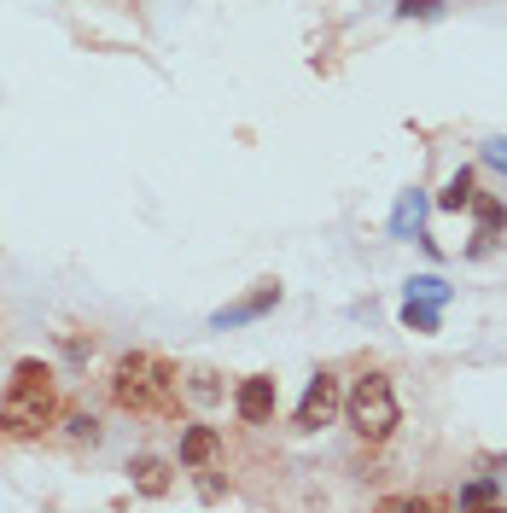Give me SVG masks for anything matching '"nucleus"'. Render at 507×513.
Wrapping results in <instances>:
<instances>
[{
  "mask_svg": "<svg viewBox=\"0 0 507 513\" xmlns=\"http://www.w3.org/2000/svg\"><path fill=\"white\" fill-rule=\"evenodd\" d=\"M379 508L385 513H432V508H449V502H438V496H385Z\"/></svg>",
  "mask_w": 507,
  "mask_h": 513,
  "instance_id": "4468645a",
  "label": "nucleus"
},
{
  "mask_svg": "<svg viewBox=\"0 0 507 513\" xmlns=\"http://www.w3.org/2000/svg\"><path fill=\"white\" fill-rule=\"evenodd\" d=\"M496 502H502V490H496L490 479H478V484L461 490V508H496Z\"/></svg>",
  "mask_w": 507,
  "mask_h": 513,
  "instance_id": "2eb2a0df",
  "label": "nucleus"
},
{
  "mask_svg": "<svg viewBox=\"0 0 507 513\" xmlns=\"http://www.w3.org/2000/svg\"><path fill=\"white\" fill-rule=\"evenodd\" d=\"M403 327H408V333H438V304L408 298V304H403Z\"/></svg>",
  "mask_w": 507,
  "mask_h": 513,
  "instance_id": "f8f14e48",
  "label": "nucleus"
},
{
  "mask_svg": "<svg viewBox=\"0 0 507 513\" xmlns=\"http://www.w3.org/2000/svg\"><path fill=\"white\" fill-rule=\"evenodd\" d=\"M274 403H280V391H274V379H269V374L239 379V391H234V414L245 420V426H269V420H274Z\"/></svg>",
  "mask_w": 507,
  "mask_h": 513,
  "instance_id": "39448f33",
  "label": "nucleus"
},
{
  "mask_svg": "<svg viewBox=\"0 0 507 513\" xmlns=\"http://www.w3.org/2000/svg\"><path fill=\"white\" fill-rule=\"evenodd\" d=\"M175 391H181V374L169 368L164 356H152V350H129L111 368V397H117L123 414H140V420L175 414Z\"/></svg>",
  "mask_w": 507,
  "mask_h": 513,
  "instance_id": "f257e3e1",
  "label": "nucleus"
},
{
  "mask_svg": "<svg viewBox=\"0 0 507 513\" xmlns=\"http://www.w3.org/2000/svg\"><path fill=\"white\" fill-rule=\"evenodd\" d=\"M397 18H443L438 0H397Z\"/></svg>",
  "mask_w": 507,
  "mask_h": 513,
  "instance_id": "f3484780",
  "label": "nucleus"
},
{
  "mask_svg": "<svg viewBox=\"0 0 507 513\" xmlns=\"http://www.w3.org/2000/svg\"><path fill=\"white\" fill-rule=\"evenodd\" d=\"M65 426H70L76 444H100V420H94V414H70Z\"/></svg>",
  "mask_w": 507,
  "mask_h": 513,
  "instance_id": "dca6fc26",
  "label": "nucleus"
},
{
  "mask_svg": "<svg viewBox=\"0 0 507 513\" xmlns=\"http://www.w3.org/2000/svg\"><path fill=\"white\" fill-rule=\"evenodd\" d=\"M280 304V280H257L245 298H234L228 309H216L210 315V327H245V321H257V315H269V309Z\"/></svg>",
  "mask_w": 507,
  "mask_h": 513,
  "instance_id": "423d86ee",
  "label": "nucleus"
},
{
  "mask_svg": "<svg viewBox=\"0 0 507 513\" xmlns=\"http://www.w3.org/2000/svg\"><path fill=\"white\" fill-rule=\"evenodd\" d=\"M473 216H478V234H473V257H484L490 245H502L507 234V205L496 193H473Z\"/></svg>",
  "mask_w": 507,
  "mask_h": 513,
  "instance_id": "0eeeda50",
  "label": "nucleus"
},
{
  "mask_svg": "<svg viewBox=\"0 0 507 513\" xmlns=\"http://www.w3.org/2000/svg\"><path fill=\"white\" fill-rule=\"evenodd\" d=\"M438 210H449V216H455V210H473V170L449 175V187L438 193Z\"/></svg>",
  "mask_w": 507,
  "mask_h": 513,
  "instance_id": "9b49d317",
  "label": "nucleus"
},
{
  "mask_svg": "<svg viewBox=\"0 0 507 513\" xmlns=\"http://www.w3.org/2000/svg\"><path fill=\"white\" fill-rule=\"evenodd\" d=\"M59 420V385L47 362H18L6 379V409H0V432L6 438H41Z\"/></svg>",
  "mask_w": 507,
  "mask_h": 513,
  "instance_id": "f03ea898",
  "label": "nucleus"
},
{
  "mask_svg": "<svg viewBox=\"0 0 507 513\" xmlns=\"http://www.w3.org/2000/svg\"><path fill=\"white\" fill-rule=\"evenodd\" d=\"M420 222H426V199H420V187H408L397 210H391V234L397 240H420Z\"/></svg>",
  "mask_w": 507,
  "mask_h": 513,
  "instance_id": "9d476101",
  "label": "nucleus"
},
{
  "mask_svg": "<svg viewBox=\"0 0 507 513\" xmlns=\"http://www.w3.org/2000/svg\"><path fill=\"white\" fill-rule=\"evenodd\" d=\"M216 455H222V432H216V426H187V432H181V467L210 473Z\"/></svg>",
  "mask_w": 507,
  "mask_h": 513,
  "instance_id": "6e6552de",
  "label": "nucleus"
},
{
  "mask_svg": "<svg viewBox=\"0 0 507 513\" xmlns=\"http://www.w3.org/2000/svg\"><path fill=\"white\" fill-rule=\"evenodd\" d=\"M408 298H426V304H449V280H438V274H414L408 280Z\"/></svg>",
  "mask_w": 507,
  "mask_h": 513,
  "instance_id": "ddd939ff",
  "label": "nucleus"
},
{
  "mask_svg": "<svg viewBox=\"0 0 507 513\" xmlns=\"http://www.w3.org/2000/svg\"><path fill=\"white\" fill-rule=\"evenodd\" d=\"M129 479H135L140 496H169V484H175V467H169L164 455H135V461H129Z\"/></svg>",
  "mask_w": 507,
  "mask_h": 513,
  "instance_id": "1a4fd4ad",
  "label": "nucleus"
},
{
  "mask_svg": "<svg viewBox=\"0 0 507 513\" xmlns=\"http://www.w3.org/2000/svg\"><path fill=\"white\" fill-rule=\"evenodd\" d=\"M338 409H344L338 379L333 374H315V379H309V391H304V403H298V414H292V426H298V432H321Z\"/></svg>",
  "mask_w": 507,
  "mask_h": 513,
  "instance_id": "20e7f679",
  "label": "nucleus"
},
{
  "mask_svg": "<svg viewBox=\"0 0 507 513\" xmlns=\"http://www.w3.org/2000/svg\"><path fill=\"white\" fill-rule=\"evenodd\" d=\"M484 164H490V170H502V175H507V135L484 140Z\"/></svg>",
  "mask_w": 507,
  "mask_h": 513,
  "instance_id": "a211bd4d",
  "label": "nucleus"
},
{
  "mask_svg": "<svg viewBox=\"0 0 507 513\" xmlns=\"http://www.w3.org/2000/svg\"><path fill=\"white\" fill-rule=\"evenodd\" d=\"M193 397H199V403H216V397H222V385H216V374H193Z\"/></svg>",
  "mask_w": 507,
  "mask_h": 513,
  "instance_id": "6ab92c4d",
  "label": "nucleus"
},
{
  "mask_svg": "<svg viewBox=\"0 0 507 513\" xmlns=\"http://www.w3.org/2000/svg\"><path fill=\"white\" fill-rule=\"evenodd\" d=\"M344 414H350V426H356V438H391L397 426H403V403H397V391H391V379L385 374H362L350 385V397H344Z\"/></svg>",
  "mask_w": 507,
  "mask_h": 513,
  "instance_id": "7ed1b4c3",
  "label": "nucleus"
}]
</instances>
